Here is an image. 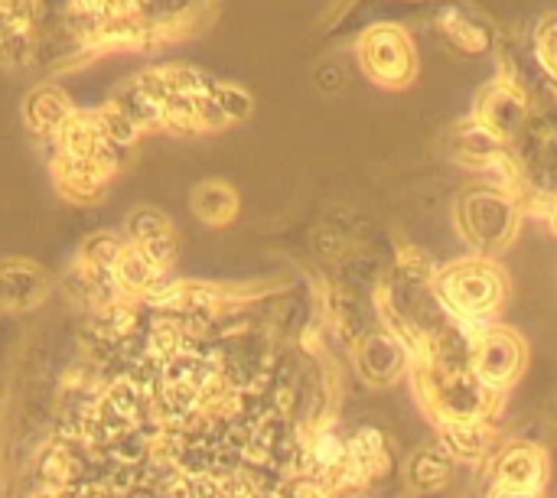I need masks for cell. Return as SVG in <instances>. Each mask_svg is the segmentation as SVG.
I'll list each match as a JSON object with an SVG mask.
<instances>
[{
    "instance_id": "6da1fadb",
    "label": "cell",
    "mask_w": 557,
    "mask_h": 498,
    "mask_svg": "<svg viewBox=\"0 0 557 498\" xmlns=\"http://www.w3.org/2000/svg\"><path fill=\"white\" fill-rule=\"evenodd\" d=\"M248 303L176 294L88 333L39 444L29 498H294L317 418Z\"/></svg>"
},
{
    "instance_id": "7a4b0ae2",
    "label": "cell",
    "mask_w": 557,
    "mask_h": 498,
    "mask_svg": "<svg viewBox=\"0 0 557 498\" xmlns=\"http://www.w3.org/2000/svg\"><path fill=\"white\" fill-rule=\"evenodd\" d=\"M414 395L434 427L444 424H496L506 408V395L490 391L470 369L467 329L450 323L431 349L408 369Z\"/></svg>"
},
{
    "instance_id": "3957f363",
    "label": "cell",
    "mask_w": 557,
    "mask_h": 498,
    "mask_svg": "<svg viewBox=\"0 0 557 498\" xmlns=\"http://www.w3.org/2000/svg\"><path fill=\"white\" fill-rule=\"evenodd\" d=\"M441 310L463 329L496 323L509 300V274L496 258L467 254L434 271L431 281Z\"/></svg>"
},
{
    "instance_id": "277c9868",
    "label": "cell",
    "mask_w": 557,
    "mask_h": 498,
    "mask_svg": "<svg viewBox=\"0 0 557 498\" xmlns=\"http://www.w3.org/2000/svg\"><path fill=\"white\" fill-rule=\"evenodd\" d=\"M454 222L473 254L496 258L516 241L522 225V206L512 192L499 186H473L457 199Z\"/></svg>"
},
{
    "instance_id": "5b68a950",
    "label": "cell",
    "mask_w": 557,
    "mask_h": 498,
    "mask_svg": "<svg viewBox=\"0 0 557 498\" xmlns=\"http://www.w3.org/2000/svg\"><path fill=\"white\" fill-rule=\"evenodd\" d=\"M467 359L490 391L509 395L529 369V343L506 323H483L467 329Z\"/></svg>"
},
{
    "instance_id": "8992f818",
    "label": "cell",
    "mask_w": 557,
    "mask_h": 498,
    "mask_svg": "<svg viewBox=\"0 0 557 498\" xmlns=\"http://www.w3.org/2000/svg\"><path fill=\"white\" fill-rule=\"evenodd\" d=\"M490 489L545 493L552 483V453L535 440H503L486 460Z\"/></svg>"
},
{
    "instance_id": "52a82bcc",
    "label": "cell",
    "mask_w": 557,
    "mask_h": 498,
    "mask_svg": "<svg viewBox=\"0 0 557 498\" xmlns=\"http://www.w3.org/2000/svg\"><path fill=\"white\" fill-rule=\"evenodd\" d=\"M362 65L382 85H405L414 75V49L395 26H375L362 36Z\"/></svg>"
},
{
    "instance_id": "ba28073f",
    "label": "cell",
    "mask_w": 557,
    "mask_h": 498,
    "mask_svg": "<svg viewBox=\"0 0 557 498\" xmlns=\"http://www.w3.org/2000/svg\"><path fill=\"white\" fill-rule=\"evenodd\" d=\"M352 365L366 385L392 388L401 375H408L411 359L385 329H372L352 339Z\"/></svg>"
},
{
    "instance_id": "9c48e42d",
    "label": "cell",
    "mask_w": 557,
    "mask_h": 498,
    "mask_svg": "<svg viewBox=\"0 0 557 498\" xmlns=\"http://www.w3.org/2000/svg\"><path fill=\"white\" fill-rule=\"evenodd\" d=\"M529 121V101L512 85H490L483 98L476 101V124L490 130L499 144L512 140Z\"/></svg>"
},
{
    "instance_id": "30bf717a",
    "label": "cell",
    "mask_w": 557,
    "mask_h": 498,
    "mask_svg": "<svg viewBox=\"0 0 557 498\" xmlns=\"http://www.w3.org/2000/svg\"><path fill=\"white\" fill-rule=\"evenodd\" d=\"M454 457L441 447V444H428L418 447L405 463H401V480L411 493L418 496H431L450 486L454 480Z\"/></svg>"
},
{
    "instance_id": "8fae6325",
    "label": "cell",
    "mask_w": 557,
    "mask_h": 498,
    "mask_svg": "<svg viewBox=\"0 0 557 498\" xmlns=\"http://www.w3.org/2000/svg\"><path fill=\"white\" fill-rule=\"evenodd\" d=\"M437 444L454 457V463H486L503 437L496 424H444L437 427Z\"/></svg>"
},
{
    "instance_id": "7c38bea8",
    "label": "cell",
    "mask_w": 557,
    "mask_h": 498,
    "mask_svg": "<svg viewBox=\"0 0 557 498\" xmlns=\"http://www.w3.org/2000/svg\"><path fill=\"white\" fill-rule=\"evenodd\" d=\"M36 16V0H0V46H23Z\"/></svg>"
},
{
    "instance_id": "4fadbf2b",
    "label": "cell",
    "mask_w": 557,
    "mask_h": 498,
    "mask_svg": "<svg viewBox=\"0 0 557 498\" xmlns=\"http://www.w3.org/2000/svg\"><path fill=\"white\" fill-rule=\"evenodd\" d=\"M85 10H91L95 16H101V20H108V23H114V20H121L124 13H131V7H134V0H78Z\"/></svg>"
},
{
    "instance_id": "5bb4252c",
    "label": "cell",
    "mask_w": 557,
    "mask_h": 498,
    "mask_svg": "<svg viewBox=\"0 0 557 498\" xmlns=\"http://www.w3.org/2000/svg\"><path fill=\"white\" fill-rule=\"evenodd\" d=\"M486 498H545V493H509V489H490Z\"/></svg>"
},
{
    "instance_id": "9a60e30c",
    "label": "cell",
    "mask_w": 557,
    "mask_h": 498,
    "mask_svg": "<svg viewBox=\"0 0 557 498\" xmlns=\"http://www.w3.org/2000/svg\"><path fill=\"white\" fill-rule=\"evenodd\" d=\"M555 418H557V408H555Z\"/></svg>"
}]
</instances>
